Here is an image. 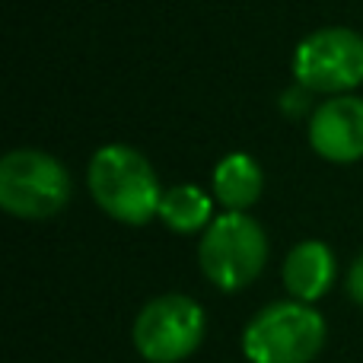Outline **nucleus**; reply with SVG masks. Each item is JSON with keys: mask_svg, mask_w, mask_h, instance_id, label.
<instances>
[{"mask_svg": "<svg viewBox=\"0 0 363 363\" xmlns=\"http://www.w3.org/2000/svg\"><path fill=\"white\" fill-rule=\"evenodd\" d=\"M89 191L96 204L112 220L128 226H144L160 217V179L150 160L128 144H108L93 153L86 169Z\"/></svg>", "mask_w": 363, "mask_h": 363, "instance_id": "nucleus-1", "label": "nucleus"}, {"mask_svg": "<svg viewBox=\"0 0 363 363\" xmlns=\"http://www.w3.org/2000/svg\"><path fill=\"white\" fill-rule=\"evenodd\" d=\"M201 271L217 290L236 294L262 274L268 262V236L245 211H226L204 230Z\"/></svg>", "mask_w": 363, "mask_h": 363, "instance_id": "nucleus-2", "label": "nucleus"}, {"mask_svg": "<svg viewBox=\"0 0 363 363\" xmlns=\"http://www.w3.org/2000/svg\"><path fill=\"white\" fill-rule=\"evenodd\" d=\"M325 345V319L309 303H271L242 332L249 363H313Z\"/></svg>", "mask_w": 363, "mask_h": 363, "instance_id": "nucleus-3", "label": "nucleus"}, {"mask_svg": "<svg viewBox=\"0 0 363 363\" xmlns=\"http://www.w3.org/2000/svg\"><path fill=\"white\" fill-rule=\"evenodd\" d=\"M70 201V176L51 153L10 150L0 163V207L19 220L55 217Z\"/></svg>", "mask_w": 363, "mask_h": 363, "instance_id": "nucleus-4", "label": "nucleus"}, {"mask_svg": "<svg viewBox=\"0 0 363 363\" xmlns=\"http://www.w3.org/2000/svg\"><path fill=\"white\" fill-rule=\"evenodd\" d=\"M204 309L185 294H163L138 313L131 338L147 363H182L204 341Z\"/></svg>", "mask_w": 363, "mask_h": 363, "instance_id": "nucleus-5", "label": "nucleus"}, {"mask_svg": "<svg viewBox=\"0 0 363 363\" xmlns=\"http://www.w3.org/2000/svg\"><path fill=\"white\" fill-rule=\"evenodd\" d=\"M294 77L313 93H351L363 83V35L345 26L306 35L294 51Z\"/></svg>", "mask_w": 363, "mask_h": 363, "instance_id": "nucleus-6", "label": "nucleus"}, {"mask_svg": "<svg viewBox=\"0 0 363 363\" xmlns=\"http://www.w3.org/2000/svg\"><path fill=\"white\" fill-rule=\"evenodd\" d=\"M309 144L328 163H357L363 160V99L332 96L309 118Z\"/></svg>", "mask_w": 363, "mask_h": 363, "instance_id": "nucleus-7", "label": "nucleus"}, {"mask_svg": "<svg viewBox=\"0 0 363 363\" xmlns=\"http://www.w3.org/2000/svg\"><path fill=\"white\" fill-rule=\"evenodd\" d=\"M335 281V255L325 242L306 239L284 258V287L300 303H315L328 294Z\"/></svg>", "mask_w": 363, "mask_h": 363, "instance_id": "nucleus-8", "label": "nucleus"}, {"mask_svg": "<svg viewBox=\"0 0 363 363\" xmlns=\"http://www.w3.org/2000/svg\"><path fill=\"white\" fill-rule=\"evenodd\" d=\"M264 185L262 166L249 157V153H230L217 163L213 169V198L226 207V211H245L258 201Z\"/></svg>", "mask_w": 363, "mask_h": 363, "instance_id": "nucleus-9", "label": "nucleus"}, {"mask_svg": "<svg viewBox=\"0 0 363 363\" xmlns=\"http://www.w3.org/2000/svg\"><path fill=\"white\" fill-rule=\"evenodd\" d=\"M213 201L198 185H176L163 191L160 201V220L169 226L172 233H201L211 226Z\"/></svg>", "mask_w": 363, "mask_h": 363, "instance_id": "nucleus-10", "label": "nucleus"}, {"mask_svg": "<svg viewBox=\"0 0 363 363\" xmlns=\"http://www.w3.org/2000/svg\"><path fill=\"white\" fill-rule=\"evenodd\" d=\"M347 294H351V300H357L363 306V255L354 262L351 274H347Z\"/></svg>", "mask_w": 363, "mask_h": 363, "instance_id": "nucleus-11", "label": "nucleus"}]
</instances>
